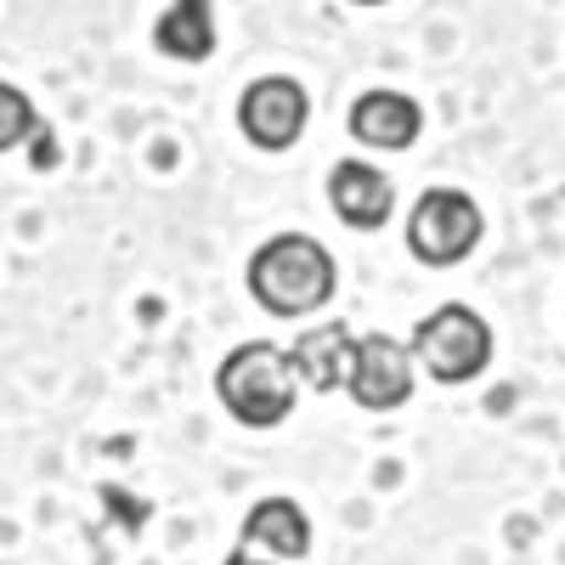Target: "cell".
Listing matches in <instances>:
<instances>
[{"label":"cell","mask_w":565,"mask_h":565,"mask_svg":"<svg viewBox=\"0 0 565 565\" xmlns=\"http://www.w3.org/2000/svg\"><path fill=\"white\" fill-rule=\"evenodd\" d=\"M334 289H340L334 255L306 232H277L271 244L249 255V295L271 317H311L317 306L334 300Z\"/></svg>","instance_id":"obj_1"},{"label":"cell","mask_w":565,"mask_h":565,"mask_svg":"<svg viewBox=\"0 0 565 565\" xmlns=\"http://www.w3.org/2000/svg\"><path fill=\"white\" fill-rule=\"evenodd\" d=\"M215 396L244 430H277L300 402V380H295L289 351L271 345V340H249L238 351H226V362L215 367Z\"/></svg>","instance_id":"obj_2"},{"label":"cell","mask_w":565,"mask_h":565,"mask_svg":"<svg viewBox=\"0 0 565 565\" xmlns=\"http://www.w3.org/2000/svg\"><path fill=\"white\" fill-rule=\"evenodd\" d=\"M436 385H469L492 367V328L476 306H436L413 328L407 351Z\"/></svg>","instance_id":"obj_3"},{"label":"cell","mask_w":565,"mask_h":565,"mask_svg":"<svg viewBox=\"0 0 565 565\" xmlns=\"http://www.w3.org/2000/svg\"><path fill=\"white\" fill-rule=\"evenodd\" d=\"M481 204L458 193V186H430V193H418L413 215H407V249L424 260V266H458L476 255L481 244Z\"/></svg>","instance_id":"obj_4"},{"label":"cell","mask_w":565,"mask_h":565,"mask_svg":"<svg viewBox=\"0 0 565 565\" xmlns=\"http://www.w3.org/2000/svg\"><path fill=\"white\" fill-rule=\"evenodd\" d=\"M311 119V97H306V85L289 79V74H266L244 90V103H238V125L244 136L255 141V148L266 153H282V148H295L300 130Z\"/></svg>","instance_id":"obj_5"},{"label":"cell","mask_w":565,"mask_h":565,"mask_svg":"<svg viewBox=\"0 0 565 565\" xmlns=\"http://www.w3.org/2000/svg\"><path fill=\"white\" fill-rule=\"evenodd\" d=\"M345 391H351V402L367 407V413L407 407V396H413V356H407V345L391 340V334H362V340L351 345Z\"/></svg>","instance_id":"obj_6"},{"label":"cell","mask_w":565,"mask_h":565,"mask_svg":"<svg viewBox=\"0 0 565 565\" xmlns=\"http://www.w3.org/2000/svg\"><path fill=\"white\" fill-rule=\"evenodd\" d=\"M328 204L334 215L356 232H380L391 215H396V181L385 170H373L362 159H340L328 170Z\"/></svg>","instance_id":"obj_7"},{"label":"cell","mask_w":565,"mask_h":565,"mask_svg":"<svg viewBox=\"0 0 565 565\" xmlns=\"http://www.w3.org/2000/svg\"><path fill=\"white\" fill-rule=\"evenodd\" d=\"M351 136L362 141V148H380V153H407L418 130H424V108L413 97H402V90H362V97L351 103Z\"/></svg>","instance_id":"obj_8"},{"label":"cell","mask_w":565,"mask_h":565,"mask_svg":"<svg viewBox=\"0 0 565 565\" xmlns=\"http://www.w3.org/2000/svg\"><path fill=\"white\" fill-rule=\"evenodd\" d=\"M351 345H356L351 322H322V328H306V334L295 340V351H289L295 380H300V385H311L317 396L340 391V385H345V367H351Z\"/></svg>","instance_id":"obj_9"},{"label":"cell","mask_w":565,"mask_h":565,"mask_svg":"<svg viewBox=\"0 0 565 565\" xmlns=\"http://www.w3.org/2000/svg\"><path fill=\"white\" fill-rule=\"evenodd\" d=\"M244 548H266L277 559H306L311 554V521L295 498H260L244 514Z\"/></svg>","instance_id":"obj_10"},{"label":"cell","mask_w":565,"mask_h":565,"mask_svg":"<svg viewBox=\"0 0 565 565\" xmlns=\"http://www.w3.org/2000/svg\"><path fill=\"white\" fill-rule=\"evenodd\" d=\"M153 45L175 63H204L215 52V7L210 0H175L153 23Z\"/></svg>","instance_id":"obj_11"},{"label":"cell","mask_w":565,"mask_h":565,"mask_svg":"<svg viewBox=\"0 0 565 565\" xmlns=\"http://www.w3.org/2000/svg\"><path fill=\"white\" fill-rule=\"evenodd\" d=\"M34 130H40L34 103L23 97V90H18L12 79H0V153H12L18 141H29Z\"/></svg>","instance_id":"obj_12"},{"label":"cell","mask_w":565,"mask_h":565,"mask_svg":"<svg viewBox=\"0 0 565 565\" xmlns=\"http://www.w3.org/2000/svg\"><path fill=\"white\" fill-rule=\"evenodd\" d=\"M34 164H40V170L57 164V141H52V130H45V125L34 130Z\"/></svg>","instance_id":"obj_13"},{"label":"cell","mask_w":565,"mask_h":565,"mask_svg":"<svg viewBox=\"0 0 565 565\" xmlns=\"http://www.w3.org/2000/svg\"><path fill=\"white\" fill-rule=\"evenodd\" d=\"M226 565H277V559H260L255 548H238V554H226Z\"/></svg>","instance_id":"obj_14"},{"label":"cell","mask_w":565,"mask_h":565,"mask_svg":"<svg viewBox=\"0 0 565 565\" xmlns=\"http://www.w3.org/2000/svg\"><path fill=\"white\" fill-rule=\"evenodd\" d=\"M351 7H385V0H351Z\"/></svg>","instance_id":"obj_15"}]
</instances>
